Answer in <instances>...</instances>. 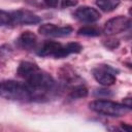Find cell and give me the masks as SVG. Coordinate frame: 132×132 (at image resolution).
I'll return each mask as SVG.
<instances>
[{"instance_id":"cell-14","label":"cell","mask_w":132,"mask_h":132,"mask_svg":"<svg viewBox=\"0 0 132 132\" xmlns=\"http://www.w3.org/2000/svg\"><path fill=\"white\" fill-rule=\"evenodd\" d=\"M10 24H12L10 12H7L5 10H0V27Z\"/></svg>"},{"instance_id":"cell-7","label":"cell","mask_w":132,"mask_h":132,"mask_svg":"<svg viewBox=\"0 0 132 132\" xmlns=\"http://www.w3.org/2000/svg\"><path fill=\"white\" fill-rule=\"evenodd\" d=\"M12 24H21V25H34L40 22V18L28 10H15L10 12Z\"/></svg>"},{"instance_id":"cell-13","label":"cell","mask_w":132,"mask_h":132,"mask_svg":"<svg viewBox=\"0 0 132 132\" xmlns=\"http://www.w3.org/2000/svg\"><path fill=\"white\" fill-rule=\"evenodd\" d=\"M77 33L79 35H82V36H89V37H96V36H99L100 35V30L95 28V27H90V26H86V27H82L80 28Z\"/></svg>"},{"instance_id":"cell-8","label":"cell","mask_w":132,"mask_h":132,"mask_svg":"<svg viewBox=\"0 0 132 132\" xmlns=\"http://www.w3.org/2000/svg\"><path fill=\"white\" fill-rule=\"evenodd\" d=\"M38 32L45 36L52 37H64L69 35L72 32V28L70 26L58 27L54 24H43L39 27Z\"/></svg>"},{"instance_id":"cell-5","label":"cell","mask_w":132,"mask_h":132,"mask_svg":"<svg viewBox=\"0 0 132 132\" xmlns=\"http://www.w3.org/2000/svg\"><path fill=\"white\" fill-rule=\"evenodd\" d=\"M130 26H131L130 19L123 16V15H119V16L108 20L105 23L103 32L106 35H114V34H119V33H122L128 30Z\"/></svg>"},{"instance_id":"cell-12","label":"cell","mask_w":132,"mask_h":132,"mask_svg":"<svg viewBox=\"0 0 132 132\" xmlns=\"http://www.w3.org/2000/svg\"><path fill=\"white\" fill-rule=\"evenodd\" d=\"M88 96V89L84 86H75L69 93L70 99H79Z\"/></svg>"},{"instance_id":"cell-2","label":"cell","mask_w":132,"mask_h":132,"mask_svg":"<svg viewBox=\"0 0 132 132\" xmlns=\"http://www.w3.org/2000/svg\"><path fill=\"white\" fill-rule=\"evenodd\" d=\"M0 96L13 101H32V92L26 84L14 80L0 81Z\"/></svg>"},{"instance_id":"cell-11","label":"cell","mask_w":132,"mask_h":132,"mask_svg":"<svg viewBox=\"0 0 132 132\" xmlns=\"http://www.w3.org/2000/svg\"><path fill=\"white\" fill-rule=\"evenodd\" d=\"M120 0H96V5L104 11H111L120 5Z\"/></svg>"},{"instance_id":"cell-3","label":"cell","mask_w":132,"mask_h":132,"mask_svg":"<svg viewBox=\"0 0 132 132\" xmlns=\"http://www.w3.org/2000/svg\"><path fill=\"white\" fill-rule=\"evenodd\" d=\"M90 108L97 113L109 117H122L130 111V107L125 104L117 103L110 100H95L89 104Z\"/></svg>"},{"instance_id":"cell-19","label":"cell","mask_w":132,"mask_h":132,"mask_svg":"<svg viewBox=\"0 0 132 132\" xmlns=\"http://www.w3.org/2000/svg\"><path fill=\"white\" fill-rule=\"evenodd\" d=\"M122 128H123L124 130L128 131V132H130V131H131V127H130V126H127L125 123H122Z\"/></svg>"},{"instance_id":"cell-16","label":"cell","mask_w":132,"mask_h":132,"mask_svg":"<svg viewBox=\"0 0 132 132\" xmlns=\"http://www.w3.org/2000/svg\"><path fill=\"white\" fill-rule=\"evenodd\" d=\"M42 1L48 7H56L59 3V0H42Z\"/></svg>"},{"instance_id":"cell-1","label":"cell","mask_w":132,"mask_h":132,"mask_svg":"<svg viewBox=\"0 0 132 132\" xmlns=\"http://www.w3.org/2000/svg\"><path fill=\"white\" fill-rule=\"evenodd\" d=\"M18 75L26 80V85L32 92L33 100L44 99L55 87L54 78L31 62H22L18 67Z\"/></svg>"},{"instance_id":"cell-9","label":"cell","mask_w":132,"mask_h":132,"mask_svg":"<svg viewBox=\"0 0 132 132\" xmlns=\"http://www.w3.org/2000/svg\"><path fill=\"white\" fill-rule=\"evenodd\" d=\"M73 15L78 21L85 22V23H94V22L98 21L101 16L97 9L90 7V6H81V7L77 8L74 11Z\"/></svg>"},{"instance_id":"cell-15","label":"cell","mask_w":132,"mask_h":132,"mask_svg":"<svg viewBox=\"0 0 132 132\" xmlns=\"http://www.w3.org/2000/svg\"><path fill=\"white\" fill-rule=\"evenodd\" d=\"M66 46L70 54H77L82 50V46L77 42H69L66 44Z\"/></svg>"},{"instance_id":"cell-10","label":"cell","mask_w":132,"mask_h":132,"mask_svg":"<svg viewBox=\"0 0 132 132\" xmlns=\"http://www.w3.org/2000/svg\"><path fill=\"white\" fill-rule=\"evenodd\" d=\"M16 43L20 47L24 50H31L37 43V37L33 32L25 31L23 32L16 40Z\"/></svg>"},{"instance_id":"cell-6","label":"cell","mask_w":132,"mask_h":132,"mask_svg":"<svg viewBox=\"0 0 132 132\" xmlns=\"http://www.w3.org/2000/svg\"><path fill=\"white\" fill-rule=\"evenodd\" d=\"M114 72V69H112L110 66L101 65L93 70V75L95 79L102 86H111L116 82Z\"/></svg>"},{"instance_id":"cell-4","label":"cell","mask_w":132,"mask_h":132,"mask_svg":"<svg viewBox=\"0 0 132 132\" xmlns=\"http://www.w3.org/2000/svg\"><path fill=\"white\" fill-rule=\"evenodd\" d=\"M37 54L38 56H41V57L53 56L54 58H57V59L65 58L66 56L70 55L66 45H62L61 43L56 42V41L43 42V44L38 48Z\"/></svg>"},{"instance_id":"cell-18","label":"cell","mask_w":132,"mask_h":132,"mask_svg":"<svg viewBox=\"0 0 132 132\" xmlns=\"http://www.w3.org/2000/svg\"><path fill=\"white\" fill-rule=\"evenodd\" d=\"M75 4H76V1H73V0H63L62 1V7L74 6Z\"/></svg>"},{"instance_id":"cell-17","label":"cell","mask_w":132,"mask_h":132,"mask_svg":"<svg viewBox=\"0 0 132 132\" xmlns=\"http://www.w3.org/2000/svg\"><path fill=\"white\" fill-rule=\"evenodd\" d=\"M98 92H95V95H97V96H99V97H102L103 95L104 96H110L111 95V93L109 92V90H97Z\"/></svg>"}]
</instances>
